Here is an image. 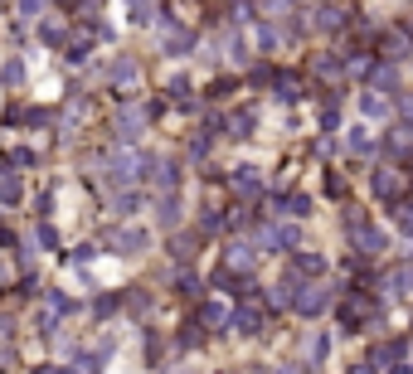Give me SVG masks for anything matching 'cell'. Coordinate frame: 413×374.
<instances>
[{
    "label": "cell",
    "mask_w": 413,
    "mask_h": 374,
    "mask_svg": "<svg viewBox=\"0 0 413 374\" xmlns=\"http://www.w3.org/2000/svg\"><path fill=\"white\" fill-rule=\"evenodd\" d=\"M365 189H370L375 204L394 209L399 199L413 194V170L409 165H394V160H375V165H365Z\"/></svg>",
    "instance_id": "cell-1"
},
{
    "label": "cell",
    "mask_w": 413,
    "mask_h": 374,
    "mask_svg": "<svg viewBox=\"0 0 413 374\" xmlns=\"http://www.w3.org/2000/svg\"><path fill=\"white\" fill-rule=\"evenodd\" d=\"M156 34H161V53H165V58H190V53L204 49V34H199L190 20H180V15H175L170 5H161Z\"/></svg>",
    "instance_id": "cell-2"
},
{
    "label": "cell",
    "mask_w": 413,
    "mask_h": 374,
    "mask_svg": "<svg viewBox=\"0 0 413 374\" xmlns=\"http://www.w3.org/2000/svg\"><path fill=\"white\" fill-rule=\"evenodd\" d=\"M93 243L103 253H117V258H146L151 253V229H141V224H108V229H98Z\"/></svg>",
    "instance_id": "cell-3"
},
{
    "label": "cell",
    "mask_w": 413,
    "mask_h": 374,
    "mask_svg": "<svg viewBox=\"0 0 413 374\" xmlns=\"http://www.w3.org/2000/svg\"><path fill=\"white\" fill-rule=\"evenodd\" d=\"M340 151H345L350 160L375 165V160H385V132H380V127H370V122H350L345 136H340Z\"/></svg>",
    "instance_id": "cell-4"
},
{
    "label": "cell",
    "mask_w": 413,
    "mask_h": 374,
    "mask_svg": "<svg viewBox=\"0 0 413 374\" xmlns=\"http://www.w3.org/2000/svg\"><path fill=\"white\" fill-rule=\"evenodd\" d=\"M229 194L239 199V204H258L263 194H268V175H263V165L258 160H239L234 170H229Z\"/></svg>",
    "instance_id": "cell-5"
},
{
    "label": "cell",
    "mask_w": 413,
    "mask_h": 374,
    "mask_svg": "<svg viewBox=\"0 0 413 374\" xmlns=\"http://www.w3.org/2000/svg\"><path fill=\"white\" fill-rule=\"evenodd\" d=\"M306 73L316 88H340V83L350 78V68H345V49L335 44V49H316L306 58Z\"/></svg>",
    "instance_id": "cell-6"
},
{
    "label": "cell",
    "mask_w": 413,
    "mask_h": 374,
    "mask_svg": "<svg viewBox=\"0 0 413 374\" xmlns=\"http://www.w3.org/2000/svg\"><path fill=\"white\" fill-rule=\"evenodd\" d=\"M375 292L385 301H409L413 296V258H399V263L380 267L375 272Z\"/></svg>",
    "instance_id": "cell-7"
},
{
    "label": "cell",
    "mask_w": 413,
    "mask_h": 374,
    "mask_svg": "<svg viewBox=\"0 0 413 374\" xmlns=\"http://www.w3.org/2000/svg\"><path fill=\"white\" fill-rule=\"evenodd\" d=\"M258 263H263V253L253 239H229L219 248V267H229L234 277H258Z\"/></svg>",
    "instance_id": "cell-8"
},
{
    "label": "cell",
    "mask_w": 413,
    "mask_h": 374,
    "mask_svg": "<svg viewBox=\"0 0 413 374\" xmlns=\"http://www.w3.org/2000/svg\"><path fill=\"white\" fill-rule=\"evenodd\" d=\"M146 127H151L146 103H122V107H117V117H112V136H117V146H137Z\"/></svg>",
    "instance_id": "cell-9"
},
{
    "label": "cell",
    "mask_w": 413,
    "mask_h": 374,
    "mask_svg": "<svg viewBox=\"0 0 413 374\" xmlns=\"http://www.w3.org/2000/svg\"><path fill=\"white\" fill-rule=\"evenodd\" d=\"M190 321L204 331V336H229L234 331V306H224V301H214V296H204V301H194L190 306Z\"/></svg>",
    "instance_id": "cell-10"
},
{
    "label": "cell",
    "mask_w": 413,
    "mask_h": 374,
    "mask_svg": "<svg viewBox=\"0 0 413 374\" xmlns=\"http://www.w3.org/2000/svg\"><path fill=\"white\" fill-rule=\"evenodd\" d=\"M345 248L355 253V258H365V263H375V258H385V248H389V229L385 224H365V229H355V234H345Z\"/></svg>",
    "instance_id": "cell-11"
},
{
    "label": "cell",
    "mask_w": 413,
    "mask_h": 374,
    "mask_svg": "<svg viewBox=\"0 0 413 374\" xmlns=\"http://www.w3.org/2000/svg\"><path fill=\"white\" fill-rule=\"evenodd\" d=\"M199 248H204V234L194 229V224H185V229H175V234H165V258L175 267H194V258H199Z\"/></svg>",
    "instance_id": "cell-12"
},
{
    "label": "cell",
    "mask_w": 413,
    "mask_h": 374,
    "mask_svg": "<svg viewBox=\"0 0 413 374\" xmlns=\"http://www.w3.org/2000/svg\"><path fill=\"white\" fill-rule=\"evenodd\" d=\"M268 204H273V219H297V224L316 214V199H311L306 189H273Z\"/></svg>",
    "instance_id": "cell-13"
},
{
    "label": "cell",
    "mask_w": 413,
    "mask_h": 374,
    "mask_svg": "<svg viewBox=\"0 0 413 374\" xmlns=\"http://www.w3.org/2000/svg\"><path fill=\"white\" fill-rule=\"evenodd\" d=\"M360 88H375V93H385V98H394V103L409 93V88H404V68H399V63H385V58H375V68L365 73Z\"/></svg>",
    "instance_id": "cell-14"
},
{
    "label": "cell",
    "mask_w": 413,
    "mask_h": 374,
    "mask_svg": "<svg viewBox=\"0 0 413 374\" xmlns=\"http://www.w3.org/2000/svg\"><path fill=\"white\" fill-rule=\"evenodd\" d=\"M355 107H360V122H370V127H389V117L399 112V103L385 98V93H375V88H360Z\"/></svg>",
    "instance_id": "cell-15"
},
{
    "label": "cell",
    "mask_w": 413,
    "mask_h": 374,
    "mask_svg": "<svg viewBox=\"0 0 413 374\" xmlns=\"http://www.w3.org/2000/svg\"><path fill=\"white\" fill-rule=\"evenodd\" d=\"M224 117H229V122H224V141H253L258 127H263V117H258V107H253V103L229 107Z\"/></svg>",
    "instance_id": "cell-16"
},
{
    "label": "cell",
    "mask_w": 413,
    "mask_h": 374,
    "mask_svg": "<svg viewBox=\"0 0 413 374\" xmlns=\"http://www.w3.org/2000/svg\"><path fill=\"white\" fill-rule=\"evenodd\" d=\"M268 316H273V311H268L263 301H239V306H234V331H239L244 341H258V336H268Z\"/></svg>",
    "instance_id": "cell-17"
},
{
    "label": "cell",
    "mask_w": 413,
    "mask_h": 374,
    "mask_svg": "<svg viewBox=\"0 0 413 374\" xmlns=\"http://www.w3.org/2000/svg\"><path fill=\"white\" fill-rule=\"evenodd\" d=\"M151 209H156V229H165V234L185 229V189H175V194H156Z\"/></svg>",
    "instance_id": "cell-18"
},
{
    "label": "cell",
    "mask_w": 413,
    "mask_h": 374,
    "mask_svg": "<svg viewBox=\"0 0 413 374\" xmlns=\"http://www.w3.org/2000/svg\"><path fill=\"white\" fill-rule=\"evenodd\" d=\"M287 267H292L297 277H306V282H326L330 277V258L316 253V248H297V253L287 258Z\"/></svg>",
    "instance_id": "cell-19"
},
{
    "label": "cell",
    "mask_w": 413,
    "mask_h": 374,
    "mask_svg": "<svg viewBox=\"0 0 413 374\" xmlns=\"http://www.w3.org/2000/svg\"><path fill=\"white\" fill-rule=\"evenodd\" d=\"M175 189H185V160L180 156H161L156 180H151V194H175Z\"/></svg>",
    "instance_id": "cell-20"
},
{
    "label": "cell",
    "mask_w": 413,
    "mask_h": 374,
    "mask_svg": "<svg viewBox=\"0 0 413 374\" xmlns=\"http://www.w3.org/2000/svg\"><path fill=\"white\" fill-rule=\"evenodd\" d=\"M204 287H209V282H204L194 267H170V292L180 296V301H190V306L204 301Z\"/></svg>",
    "instance_id": "cell-21"
},
{
    "label": "cell",
    "mask_w": 413,
    "mask_h": 374,
    "mask_svg": "<svg viewBox=\"0 0 413 374\" xmlns=\"http://www.w3.org/2000/svg\"><path fill=\"white\" fill-rule=\"evenodd\" d=\"M151 199H156V194H151V189L132 185V189H117V194H112L108 204H112V214H117V219H122V224H127V219H137V214L146 209V204H151Z\"/></svg>",
    "instance_id": "cell-22"
},
{
    "label": "cell",
    "mask_w": 413,
    "mask_h": 374,
    "mask_svg": "<svg viewBox=\"0 0 413 374\" xmlns=\"http://www.w3.org/2000/svg\"><path fill=\"white\" fill-rule=\"evenodd\" d=\"M306 98H311V93H306V78H302V73H292V68H282L277 83H273V103L297 107V103H306Z\"/></svg>",
    "instance_id": "cell-23"
},
{
    "label": "cell",
    "mask_w": 413,
    "mask_h": 374,
    "mask_svg": "<svg viewBox=\"0 0 413 374\" xmlns=\"http://www.w3.org/2000/svg\"><path fill=\"white\" fill-rule=\"evenodd\" d=\"M248 39H253V49H258V58H273L287 39H282V25L277 20H258V25L248 29Z\"/></svg>",
    "instance_id": "cell-24"
},
{
    "label": "cell",
    "mask_w": 413,
    "mask_h": 374,
    "mask_svg": "<svg viewBox=\"0 0 413 374\" xmlns=\"http://www.w3.org/2000/svg\"><path fill=\"white\" fill-rule=\"evenodd\" d=\"M88 311H93V321H98V326H112V321L127 311V301H122V287H108V292H98L93 301H88Z\"/></svg>",
    "instance_id": "cell-25"
},
{
    "label": "cell",
    "mask_w": 413,
    "mask_h": 374,
    "mask_svg": "<svg viewBox=\"0 0 413 374\" xmlns=\"http://www.w3.org/2000/svg\"><path fill=\"white\" fill-rule=\"evenodd\" d=\"M214 146H219L214 136L194 127V132L185 136V165H199V170H204V165H209V156H214Z\"/></svg>",
    "instance_id": "cell-26"
},
{
    "label": "cell",
    "mask_w": 413,
    "mask_h": 374,
    "mask_svg": "<svg viewBox=\"0 0 413 374\" xmlns=\"http://www.w3.org/2000/svg\"><path fill=\"white\" fill-rule=\"evenodd\" d=\"M93 49H98V39H93V34H88V29H78V34H73V39H68V44H63V53H58V58H63V63H68V68H83V63H88V58H93Z\"/></svg>",
    "instance_id": "cell-27"
},
{
    "label": "cell",
    "mask_w": 413,
    "mask_h": 374,
    "mask_svg": "<svg viewBox=\"0 0 413 374\" xmlns=\"http://www.w3.org/2000/svg\"><path fill=\"white\" fill-rule=\"evenodd\" d=\"M34 29H39V44H44V49H54V53H63V44L73 39L68 20H49V15H44V20H39Z\"/></svg>",
    "instance_id": "cell-28"
},
{
    "label": "cell",
    "mask_w": 413,
    "mask_h": 374,
    "mask_svg": "<svg viewBox=\"0 0 413 374\" xmlns=\"http://www.w3.org/2000/svg\"><path fill=\"white\" fill-rule=\"evenodd\" d=\"M330 350H335V336H330V331H311V341H306V365L321 370L330 360Z\"/></svg>",
    "instance_id": "cell-29"
},
{
    "label": "cell",
    "mask_w": 413,
    "mask_h": 374,
    "mask_svg": "<svg viewBox=\"0 0 413 374\" xmlns=\"http://www.w3.org/2000/svg\"><path fill=\"white\" fill-rule=\"evenodd\" d=\"M25 204V180L15 170H0V209H20Z\"/></svg>",
    "instance_id": "cell-30"
},
{
    "label": "cell",
    "mask_w": 413,
    "mask_h": 374,
    "mask_svg": "<svg viewBox=\"0 0 413 374\" xmlns=\"http://www.w3.org/2000/svg\"><path fill=\"white\" fill-rule=\"evenodd\" d=\"M25 78H29V63L20 58V53H10V58L0 63V88L15 93V88H25Z\"/></svg>",
    "instance_id": "cell-31"
},
{
    "label": "cell",
    "mask_w": 413,
    "mask_h": 374,
    "mask_svg": "<svg viewBox=\"0 0 413 374\" xmlns=\"http://www.w3.org/2000/svg\"><path fill=\"white\" fill-rule=\"evenodd\" d=\"M277 73H282V68H277L273 58H258V63L248 68V88H253V93H273Z\"/></svg>",
    "instance_id": "cell-32"
},
{
    "label": "cell",
    "mask_w": 413,
    "mask_h": 374,
    "mask_svg": "<svg viewBox=\"0 0 413 374\" xmlns=\"http://www.w3.org/2000/svg\"><path fill=\"white\" fill-rule=\"evenodd\" d=\"M34 165H39V151H34V146H10L5 160H0V170H15V175H25Z\"/></svg>",
    "instance_id": "cell-33"
},
{
    "label": "cell",
    "mask_w": 413,
    "mask_h": 374,
    "mask_svg": "<svg viewBox=\"0 0 413 374\" xmlns=\"http://www.w3.org/2000/svg\"><path fill=\"white\" fill-rule=\"evenodd\" d=\"M127 5V25H156L161 20V0H122Z\"/></svg>",
    "instance_id": "cell-34"
},
{
    "label": "cell",
    "mask_w": 413,
    "mask_h": 374,
    "mask_svg": "<svg viewBox=\"0 0 413 374\" xmlns=\"http://www.w3.org/2000/svg\"><path fill=\"white\" fill-rule=\"evenodd\" d=\"M234 93H239V78H234V73H214V78L204 83V103H209V107H214V103H229Z\"/></svg>",
    "instance_id": "cell-35"
},
{
    "label": "cell",
    "mask_w": 413,
    "mask_h": 374,
    "mask_svg": "<svg viewBox=\"0 0 413 374\" xmlns=\"http://www.w3.org/2000/svg\"><path fill=\"white\" fill-rule=\"evenodd\" d=\"M34 248L39 253H63V234L54 229V219H39L34 224Z\"/></svg>",
    "instance_id": "cell-36"
},
{
    "label": "cell",
    "mask_w": 413,
    "mask_h": 374,
    "mask_svg": "<svg viewBox=\"0 0 413 374\" xmlns=\"http://www.w3.org/2000/svg\"><path fill=\"white\" fill-rule=\"evenodd\" d=\"M44 10H49V0H10V15H15L20 25H39Z\"/></svg>",
    "instance_id": "cell-37"
},
{
    "label": "cell",
    "mask_w": 413,
    "mask_h": 374,
    "mask_svg": "<svg viewBox=\"0 0 413 374\" xmlns=\"http://www.w3.org/2000/svg\"><path fill=\"white\" fill-rule=\"evenodd\" d=\"M44 306H49L54 316H73V311H78V296H68L63 287H44Z\"/></svg>",
    "instance_id": "cell-38"
},
{
    "label": "cell",
    "mask_w": 413,
    "mask_h": 374,
    "mask_svg": "<svg viewBox=\"0 0 413 374\" xmlns=\"http://www.w3.org/2000/svg\"><path fill=\"white\" fill-rule=\"evenodd\" d=\"M321 189H326L330 199H340V204H350V180H345V175H340L335 165H330L326 175H321Z\"/></svg>",
    "instance_id": "cell-39"
},
{
    "label": "cell",
    "mask_w": 413,
    "mask_h": 374,
    "mask_svg": "<svg viewBox=\"0 0 413 374\" xmlns=\"http://www.w3.org/2000/svg\"><path fill=\"white\" fill-rule=\"evenodd\" d=\"M122 301H127L132 316L146 321V311H151V292H146V287H122Z\"/></svg>",
    "instance_id": "cell-40"
},
{
    "label": "cell",
    "mask_w": 413,
    "mask_h": 374,
    "mask_svg": "<svg viewBox=\"0 0 413 374\" xmlns=\"http://www.w3.org/2000/svg\"><path fill=\"white\" fill-rule=\"evenodd\" d=\"M15 341H20V326L10 311H0V350H15Z\"/></svg>",
    "instance_id": "cell-41"
},
{
    "label": "cell",
    "mask_w": 413,
    "mask_h": 374,
    "mask_svg": "<svg viewBox=\"0 0 413 374\" xmlns=\"http://www.w3.org/2000/svg\"><path fill=\"white\" fill-rule=\"evenodd\" d=\"M54 194H58V189H54V180H49V185H44L39 194H34V214H39V219H49V214H54Z\"/></svg>",
    "instance_id": "cell-42"
},
{
    "label": "cell",
    "mask_w": 413,
    "mask_h": 374,
    "mask_svg": "<svg viewBox=\"0 0 413 374\" xmlns=\"http://www.w3.org/2000/svg\"><path fill=\"white\" fill-rule=\"evenodd\" d=\"M268 374H316V370H311L306 360H282V365H273Z\"/></svg>",
    "instance_id": "cell-43"
},
{
    "label": "cell",
    "mask_w": 413,
    "mask_h": 374,
    "mask_svg": "<svg viewBox=\"0 0 413 374\" xmlns=\"http://www.w3.org/2000/svg\"><path fill=\"white\" fill-rule=\"evenodd\" d=\"M98 253H103V248H98V243H83V248H73V267L93 263V258H98Z\"/></svg>",
    "instance_id": "cell-44"
},
{
    "label": "cell",
    "mask_w": 413,
    "mask_h": 374,
    "mask_svg": "<svg viewBox=\"0 0 413 374\" xmlns=\"http://www.w3.org/2000/svg\"><path fill=\"white\" fill-rule=\"evenodd\" d=\"M58 10H63V15H83V5H88V0H54Z\"/></svg>",
    "instance_id": "cell-45"
},
{
    "label": "cell",
    "mask_w": 413,
    "mask_h": 374,
    "mask_svg": "<svg viewBox=\"0 0 413 374\" xmlns=\"http://www.w3.org/2000/svg\"><path fill=\"white\" fill-rule=\"evenodd\" d=\"M350 374H385V370H380V365H370V360H360V365H355Z\"/></svg>",
    "instance_id": "cell-46"
},
{
    "label": "cell",
    "mask_w": 413,
    "mask_h": 374,
    "mask_svg": "<svg viewBox=\"0 0 413 374\" xmlns=\"http://www.w3.org/2000/svg\"><path fill=\"white\" fill-rule=\"evenodd\" d=\"M385 374H413V365L404 360V365H394V370H385Z\"/></svg>",
    "instance_id": "cell-47"
},
{
    "label": "cell",
    "mask_w": 413,
    "mask_h": 374,
    "mask_svg": "<svg viewBox=\"0 0 413 374\" xmlns=\"http://www.w3.org/2000/svg\"><path fill=\"white\" fill-rule=\"evenodd\" d=\"M399 25H404V34H409V39H413V15H409V20H399Z\"/></svg>",
    "instance_id": "cell-48"
},
{
    "label": "cell",
    "mask_w": 413,
    "mask_h": 374,
    "mask_svg": "<svg viewBox=\"0 0 413 374\" xmlns=\"http://www.w3.org/2000/svg\"><path fill=\"white\" fill-rule=\"evenodd\" d=\"M316 5H350V0H316Z\"/></svg>",
    "instance_id": "cell-49"
},
{
    "label": "cell",
    "mask_w": 413,
    "mask_h": 374,
    "mask_svg": "<svg viewBox=\"0 0 413 374\" xmlns=\"http://www.w3.org/2000/svg\"><path fill=\"white\" fill-rule=\"evenodd\" d=\"M224 374H248V370H239V365H234V370H224Z\"/></svg>",
    "instance_id": "cell-50"
},
{
    "label": "cell",
    "mask_w": 413,
    "mask_h": 374,
    "mask_svg": "<svg viewBox=\"0 0 413 374\" xmlns=\"http://www.w3.org/2000/svg\"><path fill=\"white\" fill-rule=\"evenodd\" d=\"M409 78H413V63H409Z\"/></svg>",
    "instance_id": "cell-51"
}]
</instances>
